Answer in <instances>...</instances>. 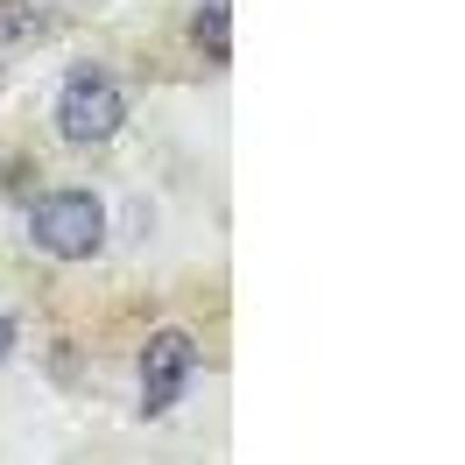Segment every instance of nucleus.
<instances>
[{"mask_svg": "<svg viewBox=\"0 0 465 465\" xmlns=\"http://www.w3.org/2000/svg\"><path fill=\"white\" fill-rule=\"evenodd\" d=\"M7 346H15V318L0 311V360H7Z\"/></svg>", "mask_w": 465, "mask_h": 465, "instance_id": "obj_5", "label": "nucleus"}, {"mask_svg": "<svg viewBox=\"0 0 465 465\" xmlns=\"http://www.w3.org/2000/svg\"><path fill=\"white\" fill-rule=\"evenodd\" d=\"M29 240L50 262H85L106 240V204L92 191H50V198L29 204Z\"/></svg>", "mask_w": 465, "mask_h": 465, "instance_id": "obj_1", "label": "nucleus"}, {"mask_svg": "<svg viewBox=\"0 0 465 465\" xmlns=\"http://www.w3.org/2000/svg\"><path fill=\"white\" fill-rule=\"evenodd\" d=\"M226 22H232V0H204V7H198V50H204V57H226V50H232Z\"/></svg>", "mask_w": 465, "mask_h": 465, "instance_id": "obj_4", "label": "nucleus"}, {"mask_svg": "<svg viewBox=\"0 0 465 465\" xmlns=\"http://www.w3.org/2000/svg\"><path fill=\"white\" fill-rule=\"evenodd\" d=\"M120 120H127V99H120V78H106L99 64H78L57 92V134L78 148H99L120 134Z\"/></svg>", "mask_w": 465, "mask_h": 465, "instance_id": "obj_2", "label": "nucleus"}, {"mask_svg": "<svg viewBox=\"0 0 465 465\" xmlns=\"http://www.w3.org/2000/svg\"><path fill=\"white\" fill-rule=\"evenodd\" d=\"M191 374H198V346H191V331L163 324V331L142 346V409H148V416H163V409L191 388Z\"/></svg>", "mask_w": 465, "mask_h": 465, "instance_id": "obj_3", "label": "nucleus"}]
</instances>
